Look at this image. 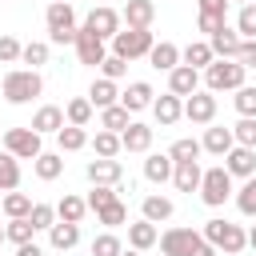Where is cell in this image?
<instances>
[{
  "instance_id": "cell-1",
  "label": "cell",
  "mask_w": 256,
  "mask_h": 256,
  "mask_svg": "<svg viewBox=\"0 0 256 256\" xmlns=\"http://www.w3.org/2000/svg\"><path fill=\"white\" fill-rule=\"evenodd\" d=\"M200 236L216 248V252H224V256H236V252H244L248 248V232L240 228V224H228V220H204V228H200Z\"/></svg>"
},
{
  "instance_id": "cell-2",
  "label": "cell",
  "mask_w": 256,
  "mask_h": 256,
  "mask_svg": "<svg viewBox=\"0 0 256 256\" xmlns=\"http://www.w3.org/2000/svg\"><path fill=\"white\" fill-rule=\"evenodd\" d=\"M0 92H4L8 104H28V100H36L44 92V80H40L36 68H12L4 76V84H0Z\"/></svg>"
},
{
  "instance_id": "cell-3",
  "label": "cell",
  "mask_w": 256,
  "mask_h": 256,
  "mask_svg": "<svg viewBox=\"0 0 256 256\" xmlns=\"http://www.w3.org/2000/svg\"><path fill=\"white\" fill-rule=\"evenodd\" d=\"M44 20H48V40L52 44H72L76 40V12H72L68 0H52Z\"/></svg>"
},
{
  "instance_id": "cell-4",
  "label": "cell",
  "mask_w": 256,
  "mask_h": 256,
  "mask_svg": "<svg viewBox=\"0 0 256 256\" xmlns=\"http://www.w3.org/2000/svg\"><path fill=\"white\" fill-rule=\"evenodd\" d=\"M244 76H248V68L236 64V60H212V64L204 68L208 92H236V88L244 84Z\"/></svg>"
},
{
  "instance_id": "cell-5",
  "label": "cell",
  "mask_w": 256,
  "mask_h": 256,
  "mask_svg": "<svg viewBox=\"0 0 256 256\" xmlns=\"http://www.w3.org/2000/svg\"><path fill=\"white\" fill-rule=\"evenodd\" d=\"M152 28H120L116 36H112V52L116 56H124V60H140V56H148L152 52Z\"/></svg>"
},
{
  "instance_id": "cell-6",
  "label": "cell",
  "mask_w": 256,
  "mask_h": 256,
  "mask_svg": "<svg viewBox=\"0 0 256 256\" xmlns=\"http://www.w3.org/2000/svg\"><path fill=\"white\" fill-rule=\"evenodd\" d=\"M200 200L208 204V208H220L228 196H232V176H228V168L224 164H216V168H204V176H200Z\"/></svg>"
},
{
  "instance_id": "cell-7",
  "label": "cell",
  "mask_w": 256,
  "mask_h": 256,
  "mask_svg": "<svg viewBox=\"0 0 256 256\" xmlns=\"http://www.w3.org/2000/svg\"><path fill=\"white\" fill-rule=\"evenodd\" d=\"M4 152H12L16 160H36L44 148H40V132L28 124V128H8L4 132Z\"/></svg>"
},
{
  "instance_id": "cell-8",
  "label": "cell",
  "mask_w": 256,
  "mask_h": 256,
  "mask_svg": "<svg viewBox=\"0 0 256 256\" xmlns=\"http://www.w3.org/2000/svg\"><path fill=\"white\" fill-rule=\"evenodd\" d=\"M156 244H160L164 256H192V252L204 244V236H200L196 228H168Z\"/></svg>"
},
{
  "instance_id": "cell-9",
  "label": "cell",
  "mask_w": 256,
  "mask_h": 256,
  "mask_svg": "<svg viewBox=\"0 0 256 256\" xmlns=\"http://www.w3.org/2000/svg\"><path fill=\"white\" fill-rule=\"evenodd\" d=\"M184 116H188L192 124H212V120H216V92L196 88L192 96H184Z\"/></svg>"
},
{
  "instance_id": "cell-10",
  "label": "cell",
  "mask_w": 256,
  "mask_h": 256,
  "mask_svg": "<svg viewBox=\"0 0 256 256\" xmlns=\"http://www.w3.org/2000/svg\"><path fill=\"white\" fill-rule=\"evenodd\" d=\"M76 56H80V64H92V68H100V60L108 56V48H104V40L92 32V28H76Z\"/></svg>"
},
{
  "instance_id": "cell-11",
  "label": "cell",
  "mask_w": 256,
  "mask_h": 256,
  "mask_svg": "<svg viewBox=\"0 0 256 256\" xmlns=\"http://www.w3.org/2000/svg\"><path fill=\"white\" fill-rule=\"evenodd\" d=\"M224 168H228V176H240V180H248L252 172H256V148H244V144H232L224 156Z\"/></svg>"
},
{
  "instance_id": "cell-12",
  "label": "cell",
  "mask_w": 256,
  "mask_h": 256,
  "mask_svg": "<svg viewBox=\"0 0 256 256\" xmlns=\"http://www.w3.org/2000/svg\"><path fill=\"white\" fill-rule=\"evenodd\" d=\"M84 28H92L100 40H112V36L120 32V12H116V8H108V4H100V8H92V12H88Z\"/></svg>"
},
{
  "instance_id": "cell-13",
  "label": "cell",
  "mask_w": 256,
  "mask_h": 256,
  "mask_svg": "<svg viewBox=\"0 0 256 256\" xmlns=\"http://www.w3.org/2000/svg\"><path fill=\"white\" fill-rule=\"evenodd\" d=\"M84 176H88L92 184H120V180H124V164H120L116 156H100V160H88Z\"/></svg>"
},
{
  "instance_id": "cell-14",
  "label": "cell",
  "mask_w": 256,
  "mask_h": 256,
  "mask_svg": "<svg viewBox=\"0 0 256 256\" xmlns=\"http://www.w3.org/2000/svg\"><path fill=\"white\" fill-rule=\"evenodd\" d=\"M152 116H156V124H160V128H172V124L184 116V100H180L176 92H164V96H156V100H152Z\"/></svg>"
},
{
  "instance_id": "cell-15",
  "label": "cell",
  "mask_w": 256,
  "mask_h": 256,
  "mask_svg": "<svg viewBox=\"0 0 256 256\" xmlns=\"http://www.w3.org/2000/svg\"><path fill=\"white\" fill-rule=\"evenodd\" d=\"M200 88V68H188V64H176L172 72H168V92H176L180 100L184 96H192Z\"/></svg>"
},
{
  "instance_id": "cell-16",
  "label": "cell",
  "mask_w": 256,
  "mask_h": 256,
  "mask_svg": "<svg viewBox=\"0 0 256 256\" xmlns=\"http://www.w3.org/2000/svg\"><path fill=\"white\" fill-rule=\"evenodd\" d=\"M152 100H156V92H152L148 80H132V84L120 92V104H124L128 112H144V108H152Z\"/></svg>"
},
{
  "instance_id": "cell-17",
  "label": "cell",
  "mask_w": 256,
  "mask_h": 256,
  "mask_svg": "<svg viewBox=\"0 0 256 256\" xmlns=\"http://www.w3.org/2000/svg\"><path fill=\"white\" fill-rule=\"evenodd\" d=\"M208 48H212V56H216V60H236V48H240V32L224 24L220 32H212V36H208Z\"/></svg>"
},
{
  "instance_id": "cell-18",
  "label": "cell",
  "mask_w": 256,
  "mask_h": 256,
  "mask_svg": "<svg viewBox=\"0 0 256 256\" xmlns=\"http://www.w3.org/2000/svg\"><path fill=\"white\" fill-rule=\"evenodd\" d=\"M120 20H124L128 28H152V20H156V4H152V0H128L124 12H120Z\"/></svg>"
},
{
  "instance_id": "cell-19",
  "label": "cell",
  "mask_w": 256,
  "mask_h": 256,
  "mask_svg": "<svg viewBox=\"0 0 256 256\" xmlns=\"http://www.w3.org/2000/svg\"><path fill=\"white\" fill-rule=\"evenodd\" d=\"M120 148H124V152H148V148H152V128L140 124V120H132V124L120 132Z\"/></svg>"
},
{
  "instance_id": "cell-20",
  "label": "cell",
  "mask_w": 256,
  "mask_h": 256,
  "mask_svg": "<svg viewBox=\"0 0 256 256\" xmlns=\"http://www.w3.org/2000/svg\"><path fill=\"white\" fill-rule=\"evenodd\" d=\"M200 176H204L200 160H180V164L172 168V184H176V192H196V188H200Z\"/></svg>"
},
{
  "instance_id": "cell-21",
  "label": "cell",
  "mask_w": 256,
  "mask_h": 256,
  "mask_svg": "<svg viewBox=\"0 0 256 256\" xmlns=\"http://www.w3.org/2000/svg\"><path fill=\"white\" fill-rule=\"evenodd\" d=\"M156 240H160V228L152 224V220H136V224H128V244L136 248V252H148V248H156Z\"/></svg>"
},
{
  "instance_id": "cell-22",
  "label": "cell",
  "mask_w": 256,
  "mask_h": 256,
  "mask_svg": "<svg viewBox=\"0 0 256 256\" xmlns=\"http://www.w3.org/2000/svg\"><path fill=\"white\" fill-rule=\"evenodd\" d=\"M148 64H152L156 72H172V68L180 64V48H176L172 40H160V44H152V52H148Z\"/></svg>"
},
{
  "instance_id": "cell-23",
  "label": "cell",
  "mask_w": 256,
  "mask_h": 256,
  "mask_svg": "<svg viewBox=\"0 0 256 256\" xmlns=\"http://www.w3.org/2000/svg\"><path fill=\"white\" fill-rule=\"evenodd\" d=\"M32 128L40 132V136H56L60 128H64V108H56V104H44V108H36V116H32Z\"/></svg>"
},
{
  "instance_id": "cell-24",
  "label": "cell",
  "mask_w": 256,
  "mask_h": 256,
  "mask_svg": "<svg viewBox=\"0 0 256 256\" xmlns=\"http://www.w3.org/2000/svg\"><path fill=\"white\" fill-rule=\"evenodd\" d=\"M48 240H52V248H56V252H68V248H76V244H80V224L56 220V224L48 228Z\"/></svg>"
},
{
  "instance_id": "cell-25",
  "label": "cell",
  "mask_w": 256,
  "mask_h": 256,
  "mask_svg": "<svg viewBox=\"0 0 256 256\" xmlns=\"http://www.w3.org/2000/svg\"><path fill=\"white\" fill-rule=\"evenodd\" d=\"M88 100H92V108H108V104H120V88H116V80H108V76L92 80V88H88Z\"/></svg>"
},
{
  "instance_id": "cell-26",
  "label": "cell",
  "mask_w": 256,
  "mask_h": 256,
  "mask_svg": "<svg viewBox=\"0 0 256 256\" xmlns=\"http://www.w3.org/2000/svg\"><path fill=\"white\" fill-rule=\"evenodd\" d=\"M232 144H236V140H232V128H216V124H208V128H204V140H200V148H204V152L224 156Z\"/></svg>"
},
{
  "instance_id": "cell-27",
  "label": "cell",
  "mask_w": 256,
  "mask_h": 256,
  "mask_svg": "<svg viewBox=\"0 0 256 256\" xmlns=\"http://www.w3.org/2000/svg\"><path fill=\"white\" fill-rule=\"evenodd\" d=\"M172 156L168 152H152L148 160H144V176L152 180V184H164V180H172Z\"/></svg>"
},
{
  "instance_id": "cell-28",
  "label": "cell",
  "mask_w": 256,
  "mask_h": 256,
  "mask_svg": "<svg viewBox=\"0 0 256 256\" xmlns=\"http://www.w3.org/2000/svg\"><path fill=\"white\" fill-rule=\"evenodd\" d=\"M140 212H144V220H152V224H160V220H172V212H176V204L168 200V196H144V204H140Z\"/></svg>"
},
{
  "instance_id": "cell-29",
  "label": "cell",
  "mask_w": 256,
  "mask_h": 256,
  "mask_svg": "<svg viewBox=\"0 0 256 256\" xmlns=\"http://www.w3.org/2000/svg\"><path fill=\"white\" fill-rule=\"evenodd\" d=\"M92 112H96L92 100H88V96H76V100L64 104V124H80V128H88V124H92Z\"/></svg>"
},
{
  "instance_id": "cell-30",
  "label": "cell",
  "mask_w": 256,
  "mask_h": 256,
  "mask_svg": "<svg viewBox=\"0 0 256 256\" xmlns=\"http://www.w3.org/2000/svg\"><path fill=\"white\" fill-rule=\"evenodd\" d=\"M180 60L188 64V68H208L216 56H212V48H208V40H192L188 48H180Z\"/></svg>"
},
{
  "instance_id": "cell-31",
  "label": "cell",
  "mask_w": 256,
  "mask_h": 256,
  "mask_svg": "<svg viewBox=\"0 0 256 256\" xmlns=\"http://www.w3.org/2000/svg\"><path fill=\"white\" fill-rule=\"evenodd\" d=\"M0 212H4L8 220H16V216H28V212H32V196L12 188V192H4V200H0Z\"/></svg>"
},
{
  "instance_id": "cell-32",
  "label": "cell",
  "mask_w": 256,
  "mask_h": 256,
  "mask_svg": "<svg viewBox=\"0 0 256 256\" xmlns=\"http://www.w3.org/2000/svg\"><path fill=\"white\" fill-rule=\"evenodd\" d=\"M132 112L124 108V104H108V108H100V128H108V132H124L132 120H128Z\"/></svg>"
},
{
  "instance_id": "cell-33",
  "label": "cell",
  "mask_w": 256,
  "mask_h": 256,
  "mask_svg": "<svg viewBox=\"0 0 256 256\" xmlns=\"http://www.w3.org/2000/svg\"><path fill=\"white\" fill-rule=\"evenodd\" d=\"M56 140H60V152H80V148H88V132H84L80 124H64V128L56 132Z\"/></svg>"
},
{
  "instance_id": "cell-34",
  "label": "cell",
  "mask_w": 256,
  "mask_h": 256,
  "mask_svg": "<svg viewBox=\"0 0 256 256\" xmlns=\"http://www.w3.org/2000/svg\"><path fill=\"white\" fill-rule=\"evenodd\" d=\"M32 168H36L40 180H56V176L64 172V156H60V152H40V156L32 160Z\"/></svg>"
},
{
  "instance_id": "cell-35",
  "label": "cell",
  "mask_w": 256,
  "mask_h": 256,
  "mask_svg": "<svg viewBox=\"0 0 256 256\" xmlns=\"http://www.w3.org/2000/svg\"><path fill=\"white\" fill-rule=\"evenodd\" d=\"M20 188V160L12 152H0V192Z\"/></svg>"
},
{
  "instance_id": "cell-36",
  "label": "cell",
  "mask_w": 256,
  "mask_h": 256,
  "mask_svg": "<svg viewBox=\"0 0 256 256\" xmlns=\"http://www.w3.org/2000/svg\"><path fill=\"white\" fill-rule=\"evenodd\" d=\"M84 212H88V204H84L80 196H72V192H64V200L56 204V216H60V220H68V224H80V220H84Z\"/></svg>"
},
{
  "instance_id": "cell-37",
  "label": "cell",
  "mask_w": 256,
  "mask_h": 256,
  "mask_svg": "<svg viewBox=\"0 0 256 256\" xmlns=\"http://www.w3.org/2000/svg\"><path fill=\"white\" fill-rule=\"evenodd\" d=\"M92 148H96V156H120V152H124V148H120V132H108V128L96 132Z\"/></svg>"
},
{
  "instance_id": "cell-38",
  "label": "cell",
  "mask_w": 256,
  "mask_h": 256,
  "mask_svg": "<svg viewBox=\"0 0 256 256\" xmlns=\"http://www.w3.org/2000/svg\"><path fill=\"white\" fill-rule=\"evenodd\" d=\"M204 148H200V140H192V136H180L172 148H168V156H172V164H180V160H196Z\"/></svg>"
},
{
  "instance_id": "cell-39",
  "label": "cell",
  "mask_w": 256,
  "mask_h": 256,
  "mask_svg": "<svg viewBox=\"0 0 256 256\" xmlns=\"http://www.w3.org/2000/svg\"><path fill=\"white\" fill-rule=\"evenodd\" d=\"M116 192H120V184H92V192H88V200H84V204H88L92 212H100L104 204H112V200H116Z\"/></svg>"
},
{
  "instance_id": "cell-40",
  "label": "cell",
  "mask_w": 256,
  "mask_h": 256,
  "mask_svg": "<svg viewBox=\"0 0 256 256\" xmlns=\"http://www.w3.org/2000/svg\"><path fill=\"white\" fill-rule=\"evenodd\" d=\"M32 220L28 216H16V220H8V228H4V240H12V244H28L32 240Z\"/></svg>"
},
{
  "instance_id": "cell-41",
  "label": "cell",
  "mask_w": 256,
  "mask_h": 256,
  "mask_svg": "<svg viewBox=\"0 0 256 256\" xmlns=\"http://www.w3.org/2000/svg\"><path fill=\"white\" fill-rule=\"evenodd\" d=\"M236 32H240V40H256V0H252V4H240Z\"/></svg>"
},
{
  "instance_id": "cell-42",
  "label": "cell",
  "mask_w": 256,
  "mask_h": 256,
  "mask_svg": "<svg viewBox=\"0 0 256 256\" xmlns=\"http://www.w3.org/2000/svg\"><path fill=\"white\" fill-rule=\"evenodd\" d=\"M120 252H124V244H120L116 232H100L92 240V256H120Z\"/></svg>"
},
{
  "instance_id": "cell-43",
  "label": "cell",
  "mask_w": 256,
  "mask_h": 256,
  "mask_svg": "<svg viewBox=\"0 0 256 256\" xmlns=\"http://www.w3.org/2000/svg\"><path fill=\"white\" fill-rule=\"evenodd\" d=\"M236 208L244 212V216H256V172L244 180V188L236 192Z\"/></svg>"
},
{
  "instance_id": "cell-44",
  "label": "cell",
  "mask_w": 256,
  "mask_h": 256,
  "mask_svg": "<svg viewBox=\"0 0 256 256\" xmlns=\"http://www.w3.org/2000/svg\"><path fill=\"white\" fill-rule=\"evenodd\" d=\"M96 220H100V224H108V228H116V224H124V220H128V208H124V204H120V196H116L112 204H104V208L96 212Z\"/></svg>"
},
{
  "instance_id": "cell-45",
  "label": "cell",
  "mask_w": 256,
  "mask_h": 256,
  "mask_svg": "<svg viewBox=\"0 0 256 256\" xmlns=\"http://www.w3.org/2000/svg\"><path fill=\"white\" fill-rule=\"evenodd\" d=\"M232 140L244 148H256V116H240V124L232 128Z\"/></svg>"
},
{
  "instance_id": "cell-46",
  "label": "cell",
  "mask_w": 256,
  "mask_h": 256,
  "mask_svg": "<svg viewBox=\"0 0 256 256\" xmlns=\"http://www.w3.org/2000/svg\"><path fill=\"white\" fill-rule=\"evenodd\" d=\"M20 60H24V64H32V68L48 64V44H44V40H32V44H24V48H20Z\"/></svg>"
},
{
  "instance_id": "cell-47",
  "label": "cell",
  "mask_w": 256,
  "mask_h": 256,
  "mask_svg": "<svg viewBox=\"0 0 256 256\" xmlns=\"http://www.w3.org/2000/svg\"><path fill=\"white\" fill-rule=\"evenodd\" d=\"M232 104H236V112H240V116H256V88L240 84V88H236V96H232Z\"/></svg>"
},
{
  "instance_id": "cell-48",
  "label": "cell",
  "mask_w": 256,
  "mask_h": 256,
  "mask_svg": "<svg viewBox=\"0 0 256 256\" xmlns=\"http://www.w3.org/2000/svg\"><path fill=\"white\" fill-rule=\"evenodd\" d=\"M128 72V60L124 56H116V52H108L104 60H100V76H108V80H120Z\"/></svg>"
},
{
  "instance_id": "cell-49",
  "label": "cell",
  "mask_w": 256,
  "mask_h": 256,
  "mask_svg": "<svg viewBox=\"0 0 256 256\" xmlns=\"http://www.w3.org/2000/svg\"><path fill=\"white\" fill-rule=\"evenodd\" d=\"M28 220H32L36 232H40V228H52V224H56V208H52V204H32Z\"/></svg>"
},
{
  "instance_id": "cell-50",
  "label": "cell",
  "mask_w": 256,
  "mask_h": 256,
  "mask_svg": "<svg viewBox=\"0 0 256 256\" xmlns=\"http://www.w3.org/2000/svg\"><path fill=\"white\" fill-rule=\"evenodd\" d=\"M196 28H200V32H208V36H212V32H220V28H224V12L200 8V16H196Z\"/></svg>"
},
{
  "instance_id": "cell-51",
  "label": "cell",
  "mask_w": 256,
  "mask_h": 256,
  "mask_svg": "<svg viewBox=\"0 0 256 256\" xmlns=\"http://www.w3.org/2000/svg\"><path fill=\"white\" fill-rule=\"evenodd\" d=\"M20 48H24V44L4 32V36H0V64H16V60H20Z\"/></svg>"
},
{
  "instance_id": "cell-52",
  "label": "cell",
  "mask_w": 256,
  "mask_h": 256,
  "mask_svg": "<svg viewBox=\"0 0 256 256\" xmlns=\"http://www.w3.org/2000/svg\"><path fill=\"white\" fill-rule=\"evenodd\" d=\"M236 64H244V68L256 64V40H240V48H236Z\"/></svg>"
},
{
  "instance_id": "cell-53",
  "label": "cell",
  "mask_w": 256,
  "mask_h": 256,
  "mask_svg": "<svg viewBox=\"0 0 256 256\" xmlns=\"http://www.w3.org/2000/svg\"><path fill=\"white\" fill-rule=\"evenodd\" d=\"M16 256H44V248L28 240V244H16Z\"/></svg>"
},
{
  "instance_id": "cell-54",
  "label": "cell",
  "mask_w": 256,
  "mask_h": 256,
  "mask_svg": "<svg viewBox=\"0 0 256 256\" xmlns=\"http://www.w3.org/2000/svg\"><path fill=\"white\" fill-rule=\"evenodd\" d=\"M200 8H212V12H224L228 0H200Z\"/></svg>"
},
{
  "instance_id": "cell-55",
  "label": "cell",
  "mask_w": 256,
  "mask_h": 256,
  "mask_svg": "<svg viewBox=\"0 0 256 256\" xmlns=\"http://www.w3.org/2000/svg\"><path fill=\"white\" fill-rule=\"evenodd\" d=\"M192 256H216V248H212V244H208V240H204V244H200V248H196V252H192Z\"/></svg>"
},
{
  "instance_id": "cell-56",
  "label": "cell",
  "mask_w": 256,
  "mask_h": 256,
  "mask_svg": "<svg viewBox=\"0 0 256 256\" xmlns=\"http://www.w3.org/2000/svg\"><path fill=\"white\" fill-rule=\"evenodd\" d=\"M248 248H256V224L248 228Z\"/></svg>"
},
{
  "instance_id": "cell-57",
  "label": "cell",
  "mask_w": 256,
  "mask_h": 256,
  "mask_svg": "<svg viewBox=\"0 0 256 256\" xmlns=\"http://www.w3.org/2000/svg\"><path fill=\"white\" fill-rule=\"evenodd\" d=\"M120 256H140V252H136V248H132V252H120Z\"/></svg>"
},
{
  "instance_id": "cell-58",
  "label": "cell",
  "mask_w": 256,
  "mask_h": 256,
  "mask_svg": "<svg viewBox=\"0 0 256 256\" xmlns=\"http://www.w3.org/2000/svg\"><path fill=\"white\" fill-rule=\"evenodd\" d=\"M236 4H252V0H236Z\"/></svg>"
},
{
  "instance_id": "cell-59",
  "label": "cell",
  "mask_w": 256,
  "mask_h": 256,
  "mask_svg": "<svg viewBox=\"0 0 256 256\" xmlns=\"http://www.w3.org/2000/svg\"><path fill=\"white\" fill-rule=\"evenodd\" d=\"M0 244H4V228H0Z\"/></svg>"
},
{
  "instance_id": "cell-60",
  "label": "cell",
  "mask_w": 256,
  "mask_h": 256,
  "mask_svg": "<svg viewBox=\"0 0 256 256\" xmlns=\"http://www.w3.org/2000/svg\"><path fill=\"white\" fill-rule=\"evenodd\" d=\"M0 200H4V192H0Z\"/></svg>"
},
{
  "instance_id": "cell-61",
  "label": "cell",
  "mask_w": 256,
  "mask_h": 256,
  "mask_svg": "<svg viewBox=\"0 0 256 256\" xmlns=\"http://www.w3.org/2000/svg\"><path fill=\"white\" fill-rule=\"evenodd\" d=\"M68 4H72V0H68Z\"/></svg>"
}]
</instances>
